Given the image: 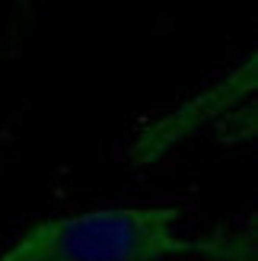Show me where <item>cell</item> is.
<instances>
[{"label": "cell", "instance_id": "6da1fadb", "mask_svg": "<svg viewBox=\"0 0 258 261\" xmlns=\"http://www.w3.org/2000/svg\"><path fill=\"white\" fill-rule=\"evenodd\" d=\"M198 252L182 236L178 207H99L29 226L0 261H172Z\"/></svg>", "mask_w": 258, "mask_h": 261}]
</instances>
